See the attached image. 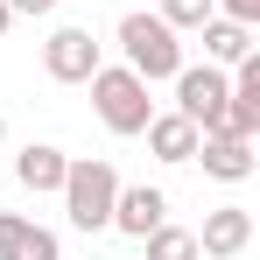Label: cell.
<instances>
[{
	"label": "cell",
	"mask_w": 260,
	"mask_h": 260,
	"mask_svg": "<svg viewBox=\"0 0 260 260\" xmlns=\"http://www.w3.org/2000/svg\"><path fill=\"white\" fill-rule=\"evenodd\" d=\"M113 36H120V56H127V71H134V78L169 85L176 71H183V36H176V28L155 14V7H127Z\"/></svg>",
	"instance_id": "1"
},
{
	"label": "cell",
	"mask_w": 260,
	"mask_h": 260,
	"mask_svg": "<svg viewBox=\"0 0 260 260\" xmlns=\"http://www.w3.org/2000/svg\"><path fill=\"white\" fill-rule=\"evenodd\" d=\"M85 85H91V113H99V127H106V134L134 141V134L155 120V99H148L155 85H148V78H134L127 63H99Z\"/></svg>",
	"instance_id": "2"
},
{
	"label": "cell",
	"mask_w": 260,
	"mask_h": 260,
	"mask_svg": "<svg viewBox=\"0 0 260 260\" xmlns=\"http://www.w3.org/2000/svg\"><path fill=\"white\" fill-rule=\"evenodd\" d=\"M63 211L78 232H106L113 225V197H120V169L106 162V155H71V169H63Z\"/></svg>",
	"instance_id": "3"
},
{
	"label": "cell",
	"mask_w": 260,
	"mask_h": 260,
	"mask_svg": "<svg viewBox=\"0 0 260 260\" xmlns=\"http://www.w3.org/2000/svg\"><path fill=\"white\" fill-rule=\"evenodd\" d=\"M169 85H176V113H183V120H197V134H218L232 78H225L218 63H183V71H176Z\"/></svg>",
	"instance_id": "4"
},
{
	"label": "cell",
	"mask_w": 260,
	"mask_h": 260,
	"mask_svg": "<svg viewBox=\"0 0 260 260\" xmlns=\"http://www.w3.org/2000/svg\"><path fill=\"white\" fill-rule=\"evenodd\" d=\"M99 63H106V56H99V36H91V28H71V21H63V28H49L43 71L56 78V85H85Z\"/></svg>",
	"instance_id": "5"
},
{
	"label": "cell",
	"mask_w": 260,
	"mask_h": 260,
	"mask_svg": "<svg viewBox=\"0 0 260 260\" xmlns=\"http://www.w3.org/2000/svg\"><path fill=\"white\" fill-rule=\"evenodd\" d=\"M246 246H253V211H246V204L204 211V225H197V253L204 260H239Z\"/></svg>",
	"instance_id": "6"
},
{
	"label": "cell",
	"mask_w": 260,
	"mask_h": 260,
	"mask_svg": "<svg viewBox=\"0 0 260 260\" xmlns=\"http://www.w3.org/2000/svg\"><path fill=\"white\" fill-rule=\"evenodd\" d=\"M162 218H169V190H155V183H120V197H113V232L148 239Z\"/></svg>",
	"instance_id": "7"
},
{
	"label": "cell",
	"mask_w": 260,
	"mask_h": 260,
	"mask_svg": "<svg viewBox=\"0 0 260 260\" xmlns=\"http://www.w3.org/2000/svg\"><path fill=\"white\" fill-rule=\"evenodd\" d=\"M190 162H204V176H218V183H246L260 169L253 141H239V134H197V155Z\"/></svg>",
	"instance_id": "8"
},
{
	"label": "cell",
	"mask_w": 260,
	"mask_h": 260,
	"mask_svg": "<svg viewBox=\"0 0 260 260\" xmlns=\"http://www.w3.org/2000/svg\"><path fill=\"white\" fill-rule=\"evenodd\" d=\"M0 260H63V239L49 225H36V218L0 211Z\"/></svg>",
	"instance_id": "9"
},
{
	"label": "cell",
	"mask_w": 260,
	"mask_h": 260,
	"mask_svg": "<svg viewBox=\"0 0 260 260\" xmlns=\"http://www.w3.org/2000/svg\"><path fill=\"white\" fill-rule=\"evenodd\" d=\"M148 155H155V162H169V169H183V162H190V155H197V120H183V113H155V120H148Z\"/></svg>",
	"instance_id": "10"
},
{
	"label": "cell",
	"mask_w": 260,
	"mask_h": 260,
	"mask_svg": "<svg viewBox=\"0 0 260 260\" xmlns=\"http://www.w3.org/2000/svg\"><path fill=\"white\" fill-rule=\"evenodd\" d=\"M63 169H71V155H63V148H49V141H28V148L14 155V183H21V190H36V197L63 190Z\"/></svg>",
	"instance_id": "11"
},
{
	"label": "cell",
	"mask_w": 260,
	"mask_h": 260,
	"mask_svg": "<svg viewBox=\"0 0 260 260\" xmlns=\"http://www.w3.org/2000/svg\"><path fill=\"white\" fill-rule=\"evenodd\" d=\"M197 36H204V63H218V71H232L239 56H253V28H239V21H225V14H211Z\"/></svg>",
	"instance_id": "12"
},
{
	"label": "cell",
	"mask_w": 260,
	"mask_h": 260,
	"mask_svg": "<svg viewBox=\"0 0 260 260\" xmlns=\"http://www.w3.org/2000/svg\"><path fill=\"white\" fill-rule=\"evenodd\" d=\"M141 246H148V260H204L197 253V232H190V225H169V218H162Z\"/></svg>",
	"instance_id": "13"
},
{
	"label": "cell",
	"mask_w": 260,
	"mask_h": 260,
	"mask_svg": "<svg viewBox=\"0 0 260 260\" xmlns=\"http://www.w3.org/2000/svg\"><path fill=\"white\" fill-rule=\"evenodd\" d=\"M155 14H162V21H169L176 36H197V28H204V21H211L218 7H211V0H162V7H155Z\"/></svg>",
	"instance_id": "14"
},
{
	"label": "cell",
	"mask_w": 260,
	"mask_h": 260,
	"mask_svg": "<svg viewBox=\"0 0 260 260\" xmlns=\"http://www.w3.org/2000/svg\"><path fill=\"white\" fill-rule=\"evenodd\" d=\"M225 21H239V28H260V0H211Z\"/></svg>",
	"instance_id": "15"
},
{
	"label": "cell",
	"mask_w": 260,
	"mask_h": 260,
	"mask_svg": "<svg viewBox=\"0 0 260 260\" xmlns=\"http://www.w3.org/2000/svg\"><path fill=\"white\" fill-rule=\"evenodd\" d=\"M7 14L14 21H43V14H56V0H7Z\"/></svg>",
	"instance_id": "16"
},
{
	"label": "cell",
	"mask_w": 260,
	"mask_h": 260,
	"mask_svg": "<svg viewBox=\"0 0 260 260\" xmlns=\"http://www.w3.org/2000/svg\"><path fill=\"white\" fill-rule=\"evenodd\" d=\"M7 28H14V14H7V0H0V36H7Z\"/></svg>",
	"instance_id": "17"
},
{
	"label": "cell",
	"mask_w": 260,
	"mask_h": 260,
	"mask_svg": "<svg viewBox=\"0 0 260 260\" xmlns=\"http://www.w3.org/2000/svg\"><path fill=\"white\" fill-rule=\"evenodd\" d=\"M0 141H7V120H0Z\"/></svg>",
	"instance_id": "18"
}]
</instances>
